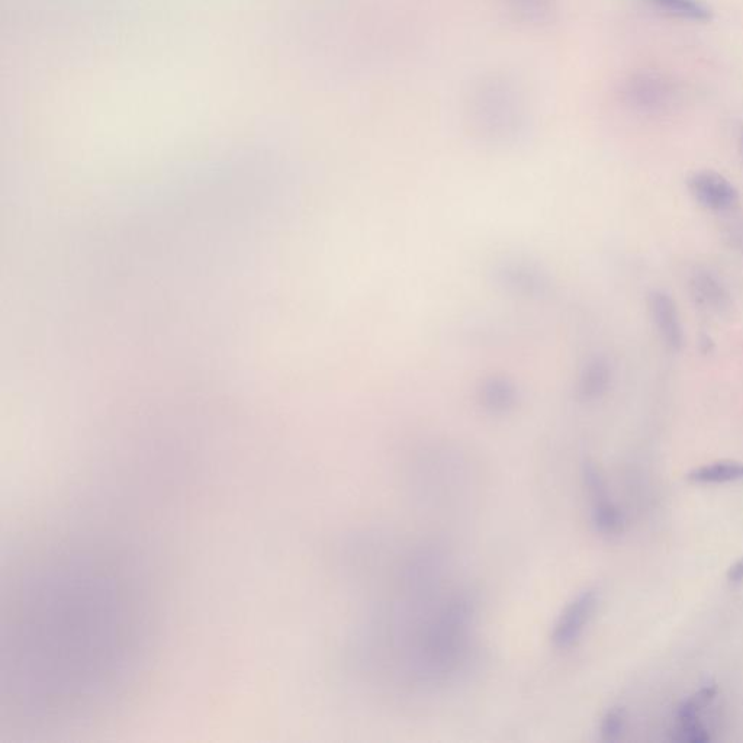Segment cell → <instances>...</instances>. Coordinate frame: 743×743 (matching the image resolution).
<instances>
[{
  "label": "cell",
  "mask_w": 743,
  "mask_h": 743,
  "mask_svg": "<svg viewBox=\"0 0 743 743\" xmlns=\"http://www.w3.org/2000/svg\"><path fill=\"white\" fill-rule=\"evenodd\" d=\"M717 696L716 684H706L694 693L690 699L684 700L678 707L677 719L687 720L699 717L701 710L709 706Z\"/></svg>",
  "instance_id": "9"
},
{
  "label": "cell",
  "mask_w": 743,
  "mask_h": 743,
  "mask_svg": "<svg viewBox=\"0 0 743 743\" xmlns=\"http://www.w3.org/2000/svg\"><path fill=\"white\" fill-rule=\"evenodd\" d=\"M659 11L690 21H707L712 18V11L700 0H648Z\"/></svg>",
  "instance_id": "7"
},
{
  "label": "cell",
  "mask_w": 743,
  "mask_h": 743,
  "mask_svg": "<svg viewBox=\"0 0 743 743\" xmlns=\"http://www.w3.org/2000/svg\"><path fill=\"white\" fill-rule=\"evenodd\" d=\"M728 580L732 582V584H741V582H743V558L730 566L728 571Z\"/></svg>",
  "instance_id": "12"
},
{
  "label": "cell",
  "mask_w": 743,
  "mask_h": 743,
  "mask_svg": "<svg viewBox=\"0 0 743 743\" xmlns=\"http://www.w3.org/2000/svg\"><path fill=\"white\" fill-rule=\"evenodd\" d=\"M674 741L687 743H706L710 741L709 730L704 728L699 717L696 719L678 720Z\"/></svg>",
  "instance_id": "11"
},
{
  "label": "cell",
  "mask_w": 743,
  "mask_h": 743,
  "mask_svg": "<svg viewBox=\"0 0 743 743\" xmlns=\"http://www.w3.org/2000/svg\"><path fill=\"white\" fill-rule=\"evenodd\" d=\"M688 189L701 207L710 211H730L739 204L738 189L725 176L713 170L693 173L688 179Z\"/></svg>",
  "instance_id": "3"
},
{
  "label": "cell",
  "mask_w": 743,
  "mask_h": 743,
  "mask_svg": "<svg viewBox=\"0 0 743 743\" xmlns=\"http://www.w3.org/2000/svg\"><path fill=\"white\" fill-rule=\"evenodd\" d=\"M514 14L530 24L543 25L555 15V0H507Z\"/></svg>",
  "instance_id": "8"
},
{
  "label": "cell",
  "mask_w": 743,
  "mask_h": 743,
  "mask_svg": "<svg viewBox=\"0 0 743 743\" xmlns=\"http://www.w3.org/2000/svg\"><path fill=\"white\" fill-rule=\"evenodd\" d=\"M688 479L696 484H726V482L742 481L743 463L735 461H720L700 466L688 474Z\"/></svg>",
  "instance_id": "6"
},
{
  "label": "cell",
  "mask_w": 743,
  "mask_h": 743,
  "mask_svg": "<svg viewBox=\"0 0 743 743\" xmlns=\"http://www.w3.org/2000/svg\"><path fill=\"white\" fill-rule=\"evenodd\" d=\"M105 556L64 552L16 580L3 685L16 713L63 720L96 709L143 655L146 611L135 580Z\"/></svg>",
  "instance_id": "1"
},
{
  "label": "cell",
  "mask_w": 743,
  "mask_h": 743,
  "mask_svg": "<svg viewBox=\"0 0 743 743\" xmlns=\"http://www.w3.org/2000/svg\"><path fill=\"white\" fill-rule=\"evenodd\" d=\"M600 603V595L594 588L581 591L575 595L565 609L559 614L558 620L553 625L550 640L553 648L559 651H568L580 642L585 629L593 620L595 611Z\"/></svg>",
  "instance_id": "2"
},
{
  "label": "cell",
  "mask_w": 743,
  "mask_h": 743,
  "mask_svg": "<svg viewBox=\"0 0 743 743\" xmlns=\"http://www.w3.org/2000/svg\"><path fill=\"white\" fill-rule=\"evenodd\" d=\"M593 501V510H591V520L595 530L604 536H619L625 532L626 519L616 504L611 503L607 490H601L590 494Z\"/></svg>",
  "instance_id": "5"
},
{
  "label": "cell",
  "mask_w": 743,
  "mask_h": 743,
  "mask_svg": "<svg viewBox=\"0 0 743 743\" xmlns=\"http://www.w3.org/2000/svg\"><path fill=\"white\" fill-rule=\"evenodd\" d=\"M626 712L622 707L607 710L600 723L601 739L606 742L619 741L625 733Z\"/></svg>",
  "instance_id": "10"
},
{
  "label": "cell",
  "mask_w": 743,
  "mask_h": 743,
  "mask_svg": "<svg viewBox=\"0 0 743 743\" xmlns=\"http://www.w3.org/2000/svg\"><path fill=\"white\" fill-rule=\"evenodd\" d=\"M649 308L664 343L674 352L681 350L684 344L683 326L672 298L665 292L654 291L649 295Z\"/></svg>",
  "instance_id": "4"
}]
</instances>
